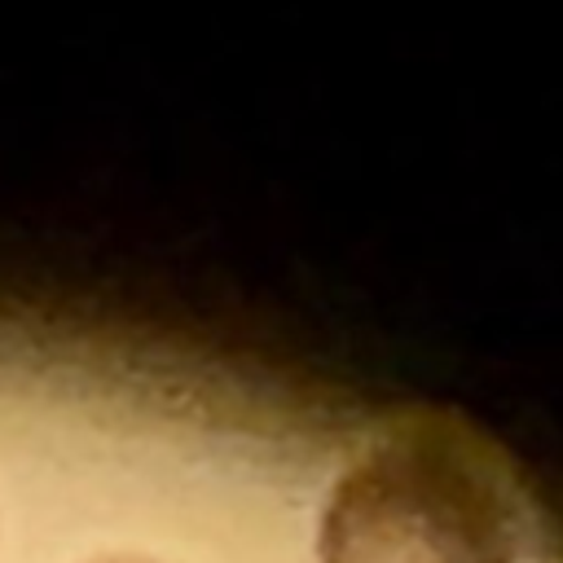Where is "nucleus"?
I'll list each match as a JSON object with an SVG mask.
<instances>
[{
    "label": "nucleus",
    "mask_w": 563,
    "mask_h": 563,
    "mask_svg": "<svg viewBox=\"0 0 563 563\" xmlns=\"http://www.w3.org/2000/svg\"><path fill=\"white\" fill-rule=\"evenodd\" d=\"M501 462L453 422L383 431L330 488L321 563H515Z\"/></svg>",
    "instance_id": "nucleus-1"
},
{
    "label": "nucleus",
    "mask_w": 563,
    "mask_h": 563,
    "mask_svg": "<svg viewBox=\"0 0 563 563\" xmlns=\"http://www.w3.org/2000/svg\"><path fill=\"white\" fill-rule=\"evenodd\" d=\"M97 563H150V559H97Z\"/></svg>",
    "instance_id": "nucleus-2"
}]
</instances>
